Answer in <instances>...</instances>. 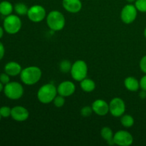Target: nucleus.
<instances>
[{
  "label": "nucleus",
  "mask_w": 146,
  "mask_h": 146,
  "mask_svg": "<svg viewBox=\"0 0 146 146\" xmlns=\"http://www.w3.org/2000/svg\"><path fill=\"white\" fill-rule=\"evenodd\" d=\"M4 29L2 27H0V38L3 36V35H4Z\"/></svg>",
  "instance_id": "nucleus-32"
},
{
  "label": "nucleus",
  "mask_w": 146,
  "mask_h": 146,
  "mask_svg": "<svg viewBox=\"0 0 146 146\" xmlns=\"http://www.w3.org/2000/svg\"><path fill=\"white\" fill-rule=\"evenodd\" d=\"M46 23L48 28L54 31H58L64 28L66 19L64 14L59 11H51L46 16Z\"/></svg>",
  "instance_id": "nucleus-2"
},
{
  "label": "nucleus",
  "mask_w": 146,
  "mask_h": 146,
  "mask_svg": "<svg viewBox=\"0 0 146 146\" xmlns=\"http://www.w3.org/2000/svg\"><path fill=\"white\" fill-rule=\"evenodd\" d=\"M144 36H145V38H146V27H145V30H144Z\"/></svg>",
  "instance_id": "nucleus-35"
},
{
  "label": "nucleus",
  "mask_w": 146,
  "mask_h": 146,
  "mask_svg": "<svg viewBox=\"0 0 146 146\" xmlns=\"http://www.w3.org/2000/svg\"><path fill=\"white\" fill-rule=\"evenodd\" d=\"M139 96H140V98H142V99H144V98H146V91L142 90V91L140 92Z\"/></svg>",
  "instance_id": "nucleus-31"
},
{
  "label": "nucleus",
  "mask_w": 146,
  "mask_h": 146,
  "mask_svg": "<svg viewBox=\"0 0 146 146\" xmlns=\"http://www.w3.org/2000/svg\"><path fill=\"white\" fill-rule=\"evenodd\" d=\"M22 26L21 19L17 15L10 14L7 16L3 22L4 31L9 34H16L20 31Z\"/></svg>",
  "instance_id": "nucleus-4"
},
{
  "label": "nucleus",
  "mask_w": 146,
  "mask_h": 146,
  "mask_svg": "<svg viewBox=\"0 0 146 146\" xmlns=\"http://www.w3.org/2000/svg\"><path fill=\"white\" fill-rule=\"evenodd\" d=\"M88 66L83 60H77L72 64L71 73L73 79L76 81H81L88 75Z\"/></svg>",
  "instance_id": "nucleus-5"
},
{
  "label": "nucleus",
  "mask_w": 146,
  "mask_h": 146,
  "mask_svg": "<svg viewBox=\"0 0 146 146\" xmlns=\"http://www.w3.org/2000/svg\"><path fill=\"white\" fill-rule=\"evenodd\" d=\"M134 5L140 12H146V0H136Z\"/></svg>",
  "instance_id": "nucleus-23"
},
{
  "label": "nucleus",
  "mask_w": 146,
  "mask_h": 146,
  "mask_svg": "<svg viewBox=\"0 0 146 146\" xmlns=\"http://www.w3.org/2000/svg\"><path fill=\"white\" fill-rule=\"evenodd\" d=\"M4 54H5V48H4V46L2 43L0 42V61L3 58Z\"/></svg>",
  "instance_id": "nucleus-30"
},
{
  "label": "nucleus",
  "mask_w": 146,
  "mask_h": 146,
  "mask_svg": "<svg viewBox=\"0 0 146 146\" xmlns=\"http://www.w3.org/2000/svg\"><path fill=\"white\" fill-rule=\"evenodd\" d=\"M93 111L100 116H104L109 113V104L103 99H97L92 104Z\"/></svg>",
  "instance_id": "nucleus-13"
},
{
  "label": "nucleus",
  "mask_w": 146,
  "mask_h": 146,
  "mask_svg": "<svg viewBox=\"0 0 146 146\" xmlns=\"http://www.w3.org/2000/svg\"><path fill=\"white\" fill-rule=\"evenodd\" d=\"M127 1H128V3H129V4H131V3H133V2H135V1H136V0H126Z\"/></svg>",
  "instance_id": "nucleus-34"
},
{
  "label": "nucleus",
  "mask_w": 146,
  "mask_h": 146,
  "mask_svg": "<svg viewBox=\"0 0 146 146\" xmlns=\"http://www.w3.org/2000/svg\"><path fill=\"white\" fill-rule=\"evenodd\" d=\"M42 76L41 70L35 66H28L24 68L20 74V78L23 84L32 86L40 81Z\"/></svg>",
  "instance_id": "nucleus-1"
},
{
  "label": "nucleus",
  "mask_w": 146,
  "mask_h": 146,
  "mask_svg": "<svg viewBox=\"0 0 146 146\" xmlns=\"http://www.w3.org/2000/svg\"><path fill=\"white\" fill-rule=\"evenodd\" d=\"M80 82H81L80 86H81V89L84 91H85V92L90 93L95 90L96 84L91 78H86L83 79L81 81H80Z\"/></svg>",
  "instance_id": "nucleus-17"
},
{
  "label": "nucleus",
  "mask_w": 146,
  "mask_h": 146,
  "mask_svg": "<svg viewBox=\"0 0 146 146\" xmlns=\"http://www.w3.org/2000/svg\"><path fill=\"white\" fill-rule=\"evenodd\" d=\"M115 145L119 146H129L133 143V137L126 131H119L113 135Z\"/></svg>",
  "instance_id": "nucleus-10"
},
{
  "label": "nucleus",
  "mask_w": 146,
  "mask_h": 146,
  "mask_svg": "<svg viewBox=\"0 0 146 146\" xmlns=\"http://www.w3.org/2000/svg\"><path fill=\"white\" fill-rule=\"evenodd\" d=\"M124 86L127 90L131 92L138 91L140 87V81L133 76H128L124 81Z\"/></svg>",
  "instance_id": "nucleus-16"
},
{
  "label": "nucleus",
  "mask_w": 146,
  "mask_h": 146,
  "mask_svg": "<svg viewBox=\"0 0 146 146\" xmlns=\"http://www.w3.org/2000/svg\"><path fill=\"white\" fill-rule=\"evenodd\" d=\"M62 5L66 11L72 14L79 12L82 9L81 0H63Z\"/></svg>",
  "instance_id": "nucleus-14"
},
{
  "label": "nucleus",
  "mask_w": 146,
  "mask_h": 146,
  "mask_svg": "<svg viewBox=\"0 0 146 146\" xmlns=\"http://www.w3.org/2000/svg\"><path fill=\"white\" fill-rule=\"evenodd\" d=\"M134 118L131 115H123L121 118V123L125 128H131L134 125Z\"/></svg>",
  "instance_id": "nucleus-21"
},
{
  "label": "nucleus",
  "mask_w": 146,
  "mask_h": 146,
  "mask_svg": "<svg viewBox=\"0 0 146 146\" xmlns=\"http://www.w3.org/2000/svg\"><path fill=\"white\" fill-rule=\"evenodd\" d=\"M4 93L6 96L11 100H18L24 94V88L21 84L16 81L9 82L4 87Z\"/></svg>",
  "instance_id": "nucleus-6"
},
{
  "label": "nucleus",
  "mask_w": 146,
  "mask_h": 146,
  "mask_svg": "<svg viewBox=\"0 0 146 146\" xmlns=\"http://www.w3.org/2000/svg\"><path fill=\"white\" fill-rule=\"evenodd\" d=\"M94 112L92 109V107L89 106H84L81 108V114L83 117H86L90 116V115L92 114V113Z\"/></svg>",
  "instance_id": "nucleus-25"
},
{
  "label": "nucleus",
  "mask_w": 146,
  "mask_h": 146,
  "mask_svg": "<svg viewBox=\"0 0 146 146\" xmlns=\"http://www.w3.org/2000/svg\"><path fill=\"white\" fill-rule=\"evenodd\" d=\"M138 10L135 5L128 4L123 7L121 12V19L123 23L126 24H132L137 18Z\"/></svg>",
  "instance_id": "nucleus-8"
},
{
  "label": "nucleus",
  "mask_w": 146,
  "mask_h": 146,
  "mask_svg": "<svg viewBox=\"0 0 146 146\" xmlns=\"http://www.w3.org/2000/svg\"><path fill=\"white\" fill-rule=\"evenodd\" d=\"M140 87L142 90L146 91V74L141 78L140 81Z\"/></svg>",
  "instance_id": "nucleus-29"
},
{
  "label": "nucleus",
  "mask_w": 146,
  "mask_h": 146,
  "mask_svg": "<svg viewBox=\"0 0 146 146\" xmlns=\"http://www.w3.org/2000/svg\"><path fill=\"white\" fill-rule=\"evenodd\" d=\"M4 71L11 76H16L21 74L22 68L21 65L15 61H10L7 63L4 66Z\"/></svg>",
  "instance_id": "nucleus-15"
},
{
  "label": "nucleus",
  "mask_w": 146,
  "mask_h": 146,
  "mask_svg": "<svg viewBox=\"0 0 146 146\" xmlns=\"http://www.w3.org/2000/svg\"><path fill=\"white\" fill-rule=\"evenodd\" d=\"M14 10V7L8 1H3L0 2V14L3 16L10 15Z\"/></svg>",
  "instance_id": "nucleus-19"
},
{
  "label": "nucleus",
  "mask_w": 146,
  "mask_h": 146,
  "mask_svg": "<svg viewBox=\"0 0 146 146\" xmlns=\"http://www.w3.org/2000/svg\"><path fill=\"white\" fill-rule=\"evenodd\" d=\"M53 103L56 108H61L65 104V97L61 95L56 96L53 101Z\"/></svg>",
  "instance_id": "nucleus-24"
},
{
  "label": "nucleus",
  "mask_w": 146,
  "mask_h": 146,
  "mask_svg": "<svg viewBox=\"0 0 146 146\" xmlns=\"http://www.w3.org/2000/svg\"><path fill=\"white\" fill-rule=\"evenodd\" d=\"M101 135L109 145H115L113 141V133L109 127H104L101 131Z\"/></svg>",
  "instance_id": "nucleus-18"
},
{
  "label": "nucleus",
  "mask_w": 146,
  "mask_h": 146,
  "mask_svg": "<svg viewBox=\"0 0 146 146\" xmlns=\"http://www.w3.org/2000/svg\"><path fill=\"white\" fill-rule=\"evenodd\" d=\"M1 118H2V116H1V113H0V121H1Z\"/></svg>",
  "instance_id": "nucleus-36"
},
{
  "label": "nucleus",
  "mask_w": 146,
  "mask_h": 146,
  "mask_svg": "<svg viewBox=\"0 0 146 146\" xmlns=\"http://www.w3.org/2000/svg\"><path fill=\"white\" fill-rule=\"evenodd\" d=\"M76 91V86L72 81H65L61 82L57 87V92L58 95L64 97L71 96Z\"/></svg>",
  "instance_id": "nucleus-11"
},
{
  "label": "nucleus",
  "mask_w": 146,
  "mask_h": 146,
  "mask_svg": "<svg viewBox=\"0 0 146 146\" xmlns=\"http://www.w3.org/2000/svg\"><path fill=\"white\" fill-rule=\"evenodd\" d=\"M45 8L41 5H34L29 8L27 17L29 19L34 23H38L44 21L46 17Z\"/></svg>",
  "instance_id": "nucleus-7"
},
{
  "label": "nucleus",
  "mask_w": 146,
  "mask_h": 146,
  "mask_svg": "<svg viewBox=\"0 0 146 146\" xmlns=\"http://www.w3.org/2000/svg\"><path fill=\"white\" fill-rule=\"evenodd\" d=\"M57 88L53 84L43 85L37 92V98L41 104H48L53 102L57 96Z\"/></svg>",
  "instance_id": "nucleus-3"
},
{
  "label": "nucleus",
  "mask_w": 146,
  "mask_h": 146,
  "mask_svg": "<svg viewBox=\"0 0 146 146\" xmlns=\"http://www.w3.org/2000/svg\"><path fill=\"white\" fill-rule=\"evenodd\" d=\"M139 66L141 71H142L144 74H146V55L144 56L141 59Z\"/></svg>",
  "instance_id": "nucleus-28"
},
{
  "label": "nucleus",
  "mask_w": 146,
  "mask_h": 146,
  "mask_svg": "<svg viewBox=\"0 0 146 146\" xmlns=\"http://www.w3.org/2000/svg\"><path fill=\"white\" fill-rule=\"evenodd\" d=\"M14 11H15V12L17 13L18 15L24 16L27 15L29 8L25 4H24V3L19 2L17 3V4L14 5Z\"/></svg>",
  "instance_id": "nucleus-20"
},
{
  "label": "nucleus",
  "mask_w": 146,
  "mask_h": 146,
  "mask_svg": "<svg viewBox=\"0 0 146 146\" xmlns=\"http://www.w3.org/2000/svg\"><path fill=\"white\" fill-rule=\"evenodd\" d=\"M71 66L72 64L68 60H63L59 64V69L64 74H67L71 71Z\"/></svg>",
  "instance_id": "nucleus-22"
},
{
  "label": "nucleus",
  "mask_w": 146,
  "mask_h": 146,
  "mask_svg": "<svg viewBox=\"0 0 146 146\" xmlns=\"http://www.w3.org/2000/svg\"><path fill=\"white\" fill-rule=\"evenodd\" d=\"M11 108L8 106H2L0 108V113L3 118H8L11 115Z\"/></svg>",
  "instance_id": "nucleus-26"
},
{
  "label": "nucleus",
  "mask_w": 146,
  "mask_h": 146,
  "mask_svg": "<svg viewBox=\"0 0 146 146\" xmlns=\"http://www.w3.org/2000/svg\"><path fill=\"white\" fill-rule=\"evenodd\" d=\"M11 116L14 121L23 122L28 119L29 112L28 110L21 106H17L11 108Z\"/></svg>",
  "instance_id": "nucleus-12"
},
{
  "label": "nucleus",
  "mask_w": 146,
  "mask_h": 146,
  "mask_svg": "<svg viewBox=\"0 0 146 146\" xmlns=\"http://www.w3.org/2000/svg\"><path fill=\"white\" fill-rule=\"evenodd\" d=\"M10 76L7 74V73H3V74H0V81L4 85H6L8 83L10 82Z\"/></svg>",
  "instance_id": "nucleus-27"
},
{
  "label": "nucleus",
  "mask_w": 146,
  "mask_h": 146,
  "mask_svg": "<svg viewBox=\"0 0 146 146\" xmlns=\"http://www.w3.org/2000/svg\"><path fill=\"white\" fill-rule=\"evenodd\" d=\"M125 111V104L121 98H114L109 103V113L114 117H121Z\"/></svg>",
  "instance_id": "nucleus-9"
},
{
  "label": "nucleus",
  "mask_w": 146,
  "mask_h": 146,
  "mask_svg": "<svg viewBox=\"0 0 146 146\" xmlns=\"http://www.w3.org/2000/svg\"><path fill=\"white\" fill-rule=\"evenodd\" d=\"M3 85H4V84L0 81V92H1V91L4 90V86H3Z\"/></svg>",
  "instance_id": "nucleus-33"
}]
</instances>
